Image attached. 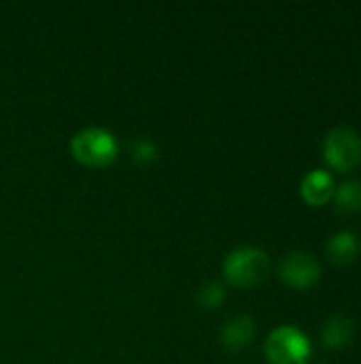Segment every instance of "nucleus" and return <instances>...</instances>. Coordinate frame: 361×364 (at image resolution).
<instances>
[{"label": "nucleus", "instance_id": "f03ea898", "mask_svg": "<svg viewBox=\"0 0 361 364\" xmlns=\"http://www.w3.org/2000/svg\"><path fill=\"white\" fill-rule=\"evenodd\" d=\"M264 352L270 364H309L313 346L300 328L283 324L270 331Z\"/></svg>", "mask_w": 361, "mask_h": 364}, {"label": "nucleus", "instance_id": "1a4fd4ad", "mask_svg": "<svg viewBox=\"0 0 361 364\" xmlns=\"http://www.w3.org/2000/svg\"><path fill=\"white\" fill-rule=\"evenodd\" d=\"M360 250V239L351 230H338V232L330 235V239L326 243L328 258L332 262H336V264H349V262H353L357 258Z\"/></svg>", "mask_w": 361, "mask_h": 364}, {"label": "nucleus", "instance_id": "9b49d317", "mask_svg": "<svg viewBox=\"0 0 361 364\" xmlns=\"http://www.w3.org/2000/svg\"><path fill=\"white\" fill-rule=\"evenodd\" d=\"M226 299V288L219 282H206L198 290V301L204 307H217Z\"/></svg>", "mask_w": 361, "mask_h": 364}, {"label": "nucleus", "instance_id": "39448f33", "mask_svg": "<svg viewBox=\"0 0 361 364\" xmlns=\"http://www.w3.org/2000/svg\"><path fill=\"white\" fill-rule=\"evenodd\" d=\"M279 275L281 279L298 290L311 288L321 277V264L319 260L306 252V250H291L287 252L279 262Z\"/></svg>", "mask_w": 361, "mask_h": 364}, {"label": "nucleus", "instance_id": "6e6552de", "mask_svg": "<svg viewBox=\"0 0 361 364\" xmlns=\"http://www.w3.org/2000/svg\"><path fill=\"white\" fill-rule=\"evenodd\" d=\"M353 337H355V322L349 316L343 314L330 316L321 326V341L326 348L332 350L345 348L353 341Z\"/></svg>", "mask_w": 361, "mask_h": 364}, {"label": "nucleus", "instance_id": "7ed1b4c3", "mask_svg": "<svg viewBox=\"0 0 361 364\" xmlns=\"http://www.w3.org/2000/svg\"><path fill=\"white\" fill-rule=\"evenodd\" d=\"M72 156L89 166H104L117 156V139L109 128L87 126L70 139Z\"/></svg>", "mask_w": 361, "mask_h": 364}, {"label": "nucleus", "instance_id": "9d476101", "mask_svg": "<svg viewBox=\"0 0 361 364\" xmlns=\"http://www.w3.org/2000/svg\"><path fill=\"white\" fill-rule=\"evenodd\" d=\"M334 203L340 213L361 211V179H345L334 190Z\"/></svg>", "mask_w": 361, "mask_h": 364}, {"label": "nucleus", "instance_id": "0eeeda50", "mask_svg": "<svg viewBox=\"0 0 361 364\" xmlns=\"http://www.w3.org/2000/svg\"><path fill=\"white\" fill-rule=\"evenodd\" d=\"M219 337H221V343L228 350H240V348H245V346H249L253 341V337H255V322L247 314L234 316L232 320H228L221 326Z\"/></svg>", "mask_w": 361, "mask_h": 364}, {"label": "nucleus", "instance_id": "f257e3e1", "mask_svg": "<svg viewBox=\"0 0 361 364\" xmlns=\"http://www.w3.org/2000/svg\"><path fill=\"white\" fill-rule=\"evenodd\" d=\"M270 256L255 245H243L232 250L223 258V275L230 284L251 288L262 284L270 275Z\"/></svg>", "mask_w": 361, "mask_h": 364}, {"label": "nucleus", "instance_id": "423d86ee", "mask_svg": "<svg viewBox=\"0 0 361 364\" xmlns=\"http://www.w3.org/2000/svg\"><path fill=\"white\" fill-rule=\"evenodd\" d=\"M334 190H336L334 177H332V173H328L323 168L309 171L300 183V192H302L304 200L311 205H323L326 200H330L334 196Z\"/></svg>", "mask_w": 361, "mask_h": 364}, {"label": "nucleus", "instance_id": "20e7f679", "mask_svg": "<svg viewBox=\"0 0 361 364\" xmlns=\"http://www.w3.org/2000/svg\"><path fill=\"white\" fill-rule=\"evenodd\" d=\"M323 158L336 171H351L361 160V136L351 126H334L323 139Z\"/></svg>", "mask_w": 361, "mask_h": 364}]
</instances>
